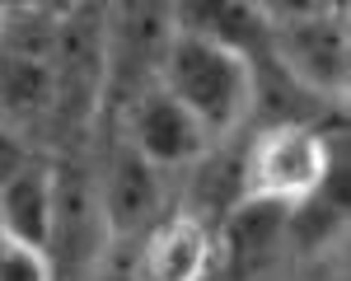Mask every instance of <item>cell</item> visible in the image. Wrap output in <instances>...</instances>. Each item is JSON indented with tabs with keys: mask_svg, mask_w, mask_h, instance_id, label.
<instances>
[{
	"mask_svg": "<svg viewBox=\"0 0 351 281\" xmlns=\"http://www.w3.org/2000/svg\"><path fill=\"white\" fill-rule=\"evenodd\" d=\"M169 33H173V10H160V5L104 10V103H99L104 132L127 112L136 94L160 84Z\"/></svg>",
	"mask_w": 351,
	"mask_h": 281,
	"instance_id": "cell-5",
	"label": "cell"
},
{
	"mask_svg": "<svg viewBox=\"0 0 351 281\" xmlns=\"http://www.w3.org/2000/svg\"><path fill=\"white\" fill-rule=\"evenodd\" d=\"M52 225H56V164L28 155L0 183V234L47 253L52 249Z\"/></svg>",
	"mask_w": 351,
	"mask_h": 281,
	"instance_id": "cell-9",
	"label": "cell"
},
{
	"mask_svg": "<svg viewBox=\"0 0 351 281\" xmlns=\"http://www.w3.org/2000/svg\"><path fill=\"white\" fill-rule=\"evenodd\" d=\"M263 19V61L286 80L300 99L319 108H342L351 89V52H347V10L342 5H258Z\"/></svg>",
	"mask_w": 351,
	"mask_h": 281,
	"instance_id": "cell-2",
	"label": "cell"
},
{
	"mask_svg": "<svg viewBox=\"0 0 351 281\" xmlns=\"http://www.w3.org/2000/svg\"><path fill=\"white\" fill-rule=\"evenodd\" d=\"M28 160V150H24V136H14L10 127H0V183L14 173V169Z\"/></svg>",
	"mask_w": 351,
	"mask_h": 281,
	"instance_id": "cell-11",
	"label": "cell"
},
{
	"mask_svg": "<svg viewBox=\"0 0 351 281\" xmlns=\"http://www.w3.org/2000/svg\"><path fill=\"white\" fill-rule=\"evenodd\" d=\"M104 136H122L150 169H160L164 178L192 173L206 160V150H211V136L164 94L160 84H150L145 94H136L132 103H127V112L112 122Z\"/></svg>",
	"mask_w": 351,
	"mask_h": 281,
	"instance_id": "cell-7",
	"label": "cell"
},
{
	"mask_svg": "<svg viewBox=\"0 0 351 281\" xmlns=\"http://www.w3.org/2000/svg\"><path fill=\"white\" fill-rule=\"evenodd\" d=\"M216 230L173 206L150 234H141L127 262V281H211Z\"/></svg>",
	"mask_w": 351,
	"mask_h": 281,
	"instance_id": "cell-8",
	"label": "cell"
},
{
	"mask_svg": "<svg viewBox=\"0 0 351 281\" xmlns=\"http://www.w3.org/2000/svg\"><path fill=\"white\" fill-rule=\"evenodd\" d=\"M347 230V188H342V164L309 201L286 211V244L300 253H328Z\"/></svg>",
	"mask_w": 351,
	"mask_h": 281,
	"instance_id": "cell-10",
	"label": "cell"
},
{
	"mask_svg": "<svg viewBox=\"0 0 351 281\" xmlns=\"http://www.w3.org/2000/svg\"><path fill=\"white\" fill-rule=\"evenodd\" d=\"M164 188H169V178L160 169H150L122 136H108L104 164L94 173V197H99V216H104V230H108V244H127V239L150 234L173 211Z\"/></svg>",
	"mask_w": 351,
	"mask_h": 281,
	"instance_id": "cell-6",
	"label": "cell"
},
{
	"mask_svg": "<svg viewBox=\"0 0 351 281\" xmlns=\"http://www.w3.org/2000/svg\"><path fill=\"white\" fill-rule=\"evenodd\" d=\"M337 164H342V145L332 132H324L309 117H271L243 145L239 201L295 211L300 201H309L337 173Z\"/></svg>",
	"mask_w": 351,
	"mask_h": 281,
	"instance_id": "cell-3",
	"label": "cell"
},
{
	"mask_svg": "<svg viewBox=\"0 0 351 281\" xmlns=\"http://www.w3.org/2000/svg\"><path fill=\"white\" fill-rule=\"evenodd\" d=\"M160 89L211 136V145H220L258 103V61L230 42L173 24L160 61Z\"/></svg>",
	"mask_w": 351,
	"mask_h": 281,
	"instance_id": "cell-1",
	"label": "cell"
},
{
	"mask_svg": "<svg viewBox=\"0 0 351 281\" xmlns=\"http://www.w3.org/2000/svg\"><path fill=\"white\" fill-rule=\"evenodd\" d=\"M0 24H5V10H0Z\"/></svg>",
	"mask_w": 351,
	"mask_h": 281,
	"instance_id": "cell-12",
	"label": "cell"
},
{
	"mask_svg": "<svg viewBox=\"0 0 351 281\" xmlns=\"http://www.w3.org/2000/svg\"><path fill=\"white\" fill-rule=\"evenodd\" d=\"M61 10H5L0 24V127H52L61 66H56Z\"/></svg>",
	"mask_w": 351,
	"mask_h": 281,
	"instance_id": "cell-4",
	"label": "cell"
}]
</instances>
